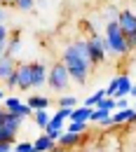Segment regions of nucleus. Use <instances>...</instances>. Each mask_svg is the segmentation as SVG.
I'll list each match as a JSON object with an SVG mask.
<instances>
[{
	"mask_svg": "<svg viewBox=\"0 0 136 152\" xmlns=\"http://www.w3.org/2000/svg\"><path fill=\"white\" fill-rule=\"evenodd\" d=\"M61 63L68 68L71 82H78L80 87L87 84V77L94 68V63L89 58V49H87V40L78 38L73 42H68L63 47V52H61Z\"/></svg>",
	"mask_w": 136,
	"mask_h": 152,
	"instance_id": "obj_1",
	"label": "nucleus"
},
{
	"mask_svg": "<svg viewBox=\"0 0 136 152\" xmlns=\"http://www.w3.org/2000/svg\"><path fill=\"white\" fill-rule=\"evenodd\" d=\"M103 38H106V54L108 56H127L132 52L117 21H106V35Z\"/></svg>",
	"mask_w": 136,
	"mask_h": 152,
	"instance_id": "obj_2",
	"label": "nucleus"
},
{
	"mask_svg": "<svg viewBox=\"0 0 136 152\" xmlns=\"http://www.w3.org/2000/svg\"><path fill=\"white\" fill-rule=\"evenodd\" d=\"M68 84H71V75H68V68L61 63V61H57L52 68H49V77H47V87L52 89V91H57V94H61V91H66L68 89Z\"/></svg>",
	"mask_w": 136,
	"mask_h": 152,
	"instance_id": "obj_3",
	"label": "nucleus"
},
{
	"mask_svg": "<svg viewBox=\"0 0 136 152\" xmlns=\"http://www.w3.org/2000/svg\"><path fill=\"white\" fill-rule=\"evenodd\" d=\"M87 49H89V58H92V63L99 66V63H103L106 61V38L103 35H92V38H87Z\"/></svg>",
	"mask_w": 136,
	"mask_h": 152,
	"instance_id": "obj_4",
	"label": "nucleus"
},
{
	"mask_svg": "<svg viewBox=\"0 0 136 152\" xmlns=\"http://www.w3.org/2000/svg\"><path fill=\"white\" fill-rule=\"evenodd\" d=\"M47 77H49V68L45 61H33L31 63V80H33V89H42L47 84Z\"/></svg>",
	"mask_w": 136,
	"mask_h": 152,
	"instance_id": "obj_5",
	"label": "nucleus"
},
{
	"mask_svg": "<svg viewBox=\"0 0 136 152\" xmlns=\"http://www.w3.org/2000/svg\"><path fill=\"white\" fill-rule=\"evenodd\" d=\"M117 23H120V28H122L124 38H129V35H134V33H136V14L132 12V10H122Z\"/></svg>",
	"mask_w": 136,
	"mask_h": 152,
	"instance_id": "obj_6",
	"label": "nucleus"
},
{
	"mask_svg": "<svg viewBox=\"0 0 136 152\" xmlns=\"http://www.w3.org/2000/svg\"><path fill=\"white\" fill-rule=\"evenodd\" d=\"M17 68H19V61L14 56H2L0 58V82H7L17 73Z\"/></svg>",
	"mask_w": 136,
	"mask_h": 152,
	"instance_id": "obj_7",
	"label": "nucleus"
},
{
	"mask_svg": "<svg viewBox=\"0 0 136 152\" xmlns=\"http://www.w3.org/2000/svg\"><path fill=\"white\" fill-rule=\"evenodd\" d=\"M17 80H19V89L21 91H28L33 89V80H31V63H21L17 68Z\"/></svg>",
	"mask_w": 136,
	"mask_h": 152,
	"instance_id": "obj_8",
	"label": "nucleus"
},
{
	"mask_svg": "<svg viewBox=\"0 0 136 152\" xmlns=\"http://www.w3.org/2000/svg\"><path fill=\"white\" fill-rule=\"evenodd\" d=\"M57 143L63 148V150H71V148H78L80 143H82V136H78V133H71V131H63L61 136H59Z\"/></svg>",
	"mask_w": 136,
	"mask_h": 152,
	"instance_id": "obj_9",
	"label": "nucleus"
},
{
	"mask_svg": "<svg viewBox=\"0 0 136 152\" xmlns=\"http://www.w3.org/2000/svg\"><path fill=\"white\" fill-rule=\"evenodd\" d=\"M134 82L129 80L127 75H117V91H115V98H127L129 91H132Z\"/></svg>",
	"mask_w": 136,
	"mask_h": 152,
	"instance_id": "obj_10",
	"label": "nucleus"
},
{
	"mask_svg": "<svg viewBox=\"0 0 136 152\" xmlns=\"http://www.w3.org/2000/svg\"><path fill=\"white\" fill-rule=\"evenodd\" d=\"M54 145H57V140H52L47 133H42V136H38V138L33 140L35 152H52V150H54Z\"/></svg>",
	"mask_w": 136,
	"mask_h": 152,
	"instance_id": "obj_11",
	"label": "nucleus"
},
{
	"mask_svg": "<svg viewBox=\"0 0 136 152\" xmlns=\"http://www.w3.org/2000/svg\"><path fill=\"white\" fill-rule=\"evenodd\" d=\"M89 117H92V108L80 103L78 108H73V113H71V122H89Z\"/></svg>",
	"mask_w": 136,
	"mask_h": 152,
	"instance_id": "obj_12",
	"label": "nucleus"
},
{
	"mask_svg": "<svg viewBox=\"0 0 136 152\" xmlns=\"http://www.w3.org/2000/svg\"><path fill=\"white\" fill-rule=\"evenodd\" d=\"M19 28L10 35V40H7V56H14L17 58V52H19V47H21V38H19Z\"/></svg>",
	"mask_w": 136,
	"mask_h": 152,
	"instance_id": "obj_13",
	"label": "nucleus"
},
{
	"mask_svg": "<svg viewBox=\"0 0 136 152\" xmlns=\"http://www.w3.org/2000/svg\"><path fill=\"white\" fill-rule=\"evenodd\" d=\"M26 103L33 108V110H47V105H49V98H45L42 94H33L26 98Z\"/></svg>",
	"mask_w": 136,
	"mask_h": 152,
	"instance_id": "obj_14",
	"label": "nucleus"
},
{
	"mask_svg": "<svg viewBox=\"0 0 136 152\" xmlns=\"http://www.w3.org/2000/svg\"><path fill=\"white\" fill-rule=\"evenodd\" d=\"M103 98H106V89H99V91H94L89 98H85V101H82V105H87V108H92V110H94V108L101 105V101H103Z\"/></svg>",
	"mask_w": 136,
	"mask_h": 152,
	"instance_id": "obj_15",
	"label": "nucleus"
},
{
	"mask_svg": "<svg viewBox=\"0 0 136 152\" xmlns=\"http://www.w3.org/2000/svg\"><path fill=\"white\" fill-rule=\"evenodd\" d=\"M33 119H35V124H38V129H47L49 126V119H52V115L47 113V110H35V115H33Z\"/></svg>",
	"mask_w": 136,
	"mask_h": 152,
	"instance_id": "obj_16",
	"label": "nucleus"
},
{
	"mask_svg": "<svg viewBox=\"0 0 136 152\" xmlns=\"http://www.w3.org/2000/svg\"><path fill=\"white\" fill-rule=\"evenodd\" d=\"M129 115H132V108H127V110H115V113L110 115V117H113V126H122V124H127Z\"/></svg>",
	"mask_w": 136,
	"mask_h": 152,
	"instance_id": "obj_17",
	"label": "nucleus"
},
{
	"mask_svg": "<svg viewBox=\"0 0 136 152\" xmlns=\"http://www.w3.org/2000/svg\"><path fill=\"white\" fill-rule=\"evenodd\" d=\"M110 115H113V113H108V110H103V108H94V110H92V117H89V122H96L99 126H101Z\"/></svg>",
	"mask_w": 136,
	"mask_h": 152,
	"instance_id": "obj_18",
	"label": "nucleus"
},
{
	"mask_svg": "<svg viewBox=\"0 0 136 152\" xmlns=\"http://www.w3.org/2000/svg\"><path fill=\"white\" fill-rule=\"evenodd\" d=\"M21 103V98H17V96H5V101H2V110H7V113H14L17 108H19Z\"/></svg>",
	"mask_w": 136,
	"mask_h": 152,
	"instance_id": "obj_19",
	"label": "nucleus"
},
{
	"mask_svg": "<svg viewBox=\"0 0 136 152\" xmlns=\"http://www.w3.org/2000/svg\"><path fill=\"white\" fill-rule=\"evenodd\" d=\"M78 105H80V98H78V96L66 94V96L59 98V108H71V110H73V108H78Z\"/></svg>",
	"mask_w": 136,
	"mask_h": 152,
	"instance_id": "obj_20",
	"label": "nucleus"
},
{
	"mask_svg": "<svg viewBox=\"0 0 136 152\" xmlns=\"http://www.w3.org/2000/svg\"><path fill=\"white\" fill-rule=\"evenodd\" d=\"M14 115H19L21 119H28V117H33V115H35V110H33V108H31V105H28V103L24 101V103H21L19 108L14 110Z\"/></svg>",
	"mask_w": 136,
	"mask_h": 152,
	"instance_id": "obj_21",
	"label": "nucleus"
},
{
	"mask_svg": "<svg viewBox=\"0 0 136 152\" xmlns=\"http://www.w3.org/2000/svg\"><path fill=\"white\" fill-rule=\"evenodd\" d=\"M12 7H17L19 12H31V10L35 7V0H14Z\"/></svg>",
	"mask_w": 136,
	"mask_h": 152,
	"instance_id": "obj_22",
	"label": "nucleus"
},
{
	"mask_svg": "<svg viewBox=\"0 0 136 152\" xmlns=\"http://www.w3.org/2000/svg\"><path fill=\"white\" fill-rule=\"evenodd\" d=\"M68 131L82 136V133L87 131V122H71V124H68Z\"/></svg>",
	"mask_w": 136,
	"mask_h": 152,
	"instance_id": "obj_23",
	"label": "nucleus"
},
{
	"mask_svg": "<svg viewBox=\"0 0 136 152\" xmlns=\"http://www.w3.org/2000/svg\"><path fill=\"white\" fill-rule=\"evenodd\" d=\"M12 152H35V148H33V143L21 140V143H17V145H14V150H12Z\"/></svg>",
	"mask_w": 136,
	"mask_h": 152,
	"instance_id": "obj_24",
	"label": "nucleus"
},
{
	"mask_svg": "<svg viewBox=\"0 0 136 152\" xmlns=\"http://www.w3.org/2000/svg\"><path fill=\"white\" fill-rule=\"evenodd\" d=\"M99 108H103V110H108V113H115V98H108V96H106Z\"/></svg>",
	"mask_w": 136,
	"mask_h": 152,
	"instance_id": "obj_25",
	"label": "nucleus"
},
{
	"mask_svg": "<svg viewBox=\"0 0 136 152\" xmlns=\"http://www.w3.org/2000/svg\"><path fill=\"white\" fill-rule=\"evenodd\" d=\"M7 21H10V12L5 5H0V26H7Z\"/></svg>",
	"mask_w": 136,
	"mask_h": 152,
	"instance_id": "obj_26",
	"label": "nucleus"
},
{
	"mask_svg": "<svg viewBox=\"0 0 136 152\" xmlns=\"http://www.w3.org/2000/svg\"><path fill=\"white\" fill-rule=\"evenodd\" d=\"M129 108V98H115V110H127Z\"/></svg>",
	"mask_w": 136,
	"mask_h": 152,
	"instance_id": "obj_27",
	"label": "nucleus"
},
{
	"mask_svg": "<svg viewBox=\"0 0 136 152\" xmlns=\"http://www.w3.org/2000/svg\"><path fill=\"white\" fill-rule=\"evenodd\" d=\"M5 87H7V89H19V80H17V73H14V75H12L10 80H7V82H5Z\"/></svg>",
	"mask_w": 136,
	"mask_h": 152,
	"instance_id": "obj_28",
	"label": "nucleus"
},
{
	"mask_svg": "<svg viewBox=\"0 0 136 152\" xmlns=\"http://www.w3.org/2000/svg\"><path fill=\"white\" fill-rule=\"evenodd\" d=\"M12 150H14V143H7V140L0 143V152H12Z\"/></svg>",
	"mask_w": 136,
	"mask_h": 152,
	"instance_id": "obj_29",
	"label": "nucleus"
},
{
	"mask_svg": "<svg viewBox=\"0 0 136 152\" xmlns=\"http://www.w3.org/2000/svg\"><path fill=\"white\" fill-rule=\"evenodd\" d=\"M7 56V40H0V58Z\"/></svg>",
	"mask_w": 136,
	"mask_h": 152,
	"instance_id": "obj_30",
	"label": "nucleus"
},
{
	"mask_svg": "<svg viewBox=\"0 0 136 152\" xmlns=\"http://www.w3.org/2000/svg\"><path fill=\"white\" fill-rule=\"evenodd\" d=\"M127 42H129V49H136V33H134V35H129Z\"/></svg>",
	"mask_w": 136,
	"mask_h": 152,
	"instance_id": "obj_31",
	"label": "nucleus"
},
{
	"mask_svg": "<svg viewBox=\"0 0 136 152\" xmlns=\"http://www.w3.org/2000/svg\"><path fill=\"white\" fill-rule=\"evenodd\" d=\"M5 140H7V143H10V138H7V133H5V129H2V126H0V143H5Z\"/></svg>",
	"mask_w": 136,
	"mask_h": 152,
	"instance_id": "obj_32",
	"label": "nucleus"
},
{
	"mask_svg": "<svg viewBox=\"0 0 136 152\" xmlns=\"http://www.w3.org/2000/svg\"><path fill=\"white\" fill-rule=\"evenodd\" d=\"M2 5L7 7V5H14V0H2Z\"/></svg>",
	"mask_w": 136,
	"mask_h": 152,
	"instance_id": "obj_33",
	"label": "nucleus"
},
{
	"mask_svg": "<svg viewBox=\"0 0 136 152\" xmlns=\"http://www.w3.org/2000/svg\"><path fill=\"white\" fill-rule=\"evenodd\" d=\"M129 96H134V98H136V84L132 87V91H129Z\"/></svg>",
	"mask_w": 136,
	"mask_h": 152,
	"instance_id": "obj_34",
	"label": "nucleus"
},
{
	"mask_svg": "<svg viewBox=\"0 0 136 152\" xmlns=\"http://www.w3.org/2000/svg\"><path fill=\"white\" fill-rule=\"evenodd\" d=\"M2 101H5V91L0 89V103H2Z\"/></svg>",
	"mask_w": 136,
	"mask_h": 152,
	"instance_id": "obj_35",
	"label": "nucleus"
},
{
	"mask_svg": "<svg viewBox=\"0 0 136 152\" xmlns=\"http://www.w3.org/2000/svg\"><path fill=\"white\" fill-rule=\"evenodd\" d=\"M38 2H40V5H45V0H35V5H38Z\"/></svg>",
	"mask_w": 136,
	"mask_h": 152,
	"instance_id": "obj_36",
	"label": "nucleus"
},
{
	"mask_svg": "<svg viewBox=\"0 0 136 152\" xmlns=\"http://www.w3.org/2000/svg\"><path fill=\"white\" fill-rule=\"evenodd\" d=\"M0 113H2V103H0Z\"/></svg>",
	"mask_w": 136,
	"mask_h": 152,
	"instance_id": "obj_37",
	"label": "nucleus"
},
{
	"mask_svg": "<svg viewBox=\"0 0 136 152\" xmlns=\"http://www.w3.org/2000/svg\"><path fill=\"white\" fill-rule=\"evenodd\" d=\"M134 110H136V103H134Z\"/></svg>",
	"mask_w": 136,
	"mask_h": 152,
	"instance_id": "obj_38",
	"label": "nucleus"
},
{
	"mask_svg": "<svg viewBox=\"0 0 136 152\" xmlns=\"http://www.w3.org/2000/svg\"><path fill=\"white\" fill-rule=\"evenodd\" d=\"M0 5H2V0H0Z\"/></svg>",
	"mask_w": 136,
	"mask_h": 152,
	"instance_id": "obj_39",
	"label": "nucleus"
}]
</instances>
